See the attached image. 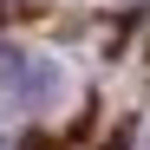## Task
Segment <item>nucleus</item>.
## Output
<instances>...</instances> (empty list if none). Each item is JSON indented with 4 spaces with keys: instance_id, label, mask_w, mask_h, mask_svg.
Masks as SVG:
<instances>
[{
    "instance_id": "obj_1",
    "label": "nucleus",
    "mask_w": 150,
    "mask_h": 150,
    "mask_svg": "<svg viewBox=\"0 0 150 150\" xmlns=\"http://www.w3.org/2000/svg\"><path fill=\"white\" fill-rule=\"evenodd\" d=\"M0 150H7V144H0Z\"/></svg>"
}]
</instances>
